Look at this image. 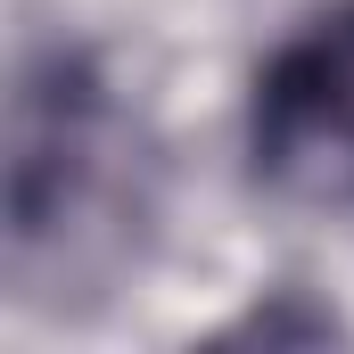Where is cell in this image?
<instances>
[{
	"label": "cell",
	"mask_w": 354,
	"mask_h": 354,
	"mask_svg": "<svg viewBox=\"0 0 354 354\" xmlns=\"http://www.w3.org/2000/svg\"><path fill=\"white\" fill-rule=\"evenodd\" d=\"M124 181V115L83 50L25 66L8 107V256L41 264L50 248L99 231Z\"/></svg>",
	"instance_id": "cell-1"
},
{
	"label": "cell",
	"mask_w": 354,
	"mask_h": 354,
	"mask_svg": "<svg viewBox=\"0 0 354 354\" xmlns=\"http://www.w3.org/2000/svg\"><path fill=\"white\" fill-rule=\"evenodd\" d=\"M248 157L297 206H354V0L272 50L248 107Z\"/></svg>",
	"instance_id": "cell-2"
}]
</instances>
